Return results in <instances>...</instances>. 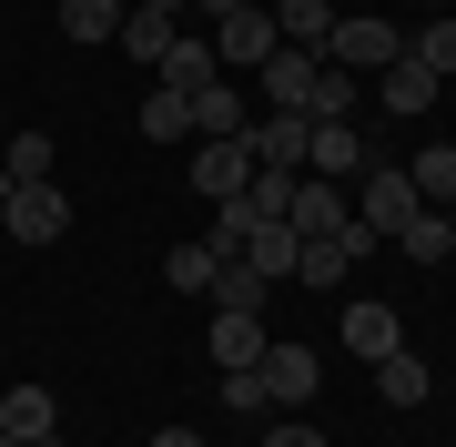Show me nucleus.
<instances>
[{
  "label": "nucleus",
  "mask_w": 456,
  "mask_h": 447,
  "mask_svg": "<svg viewBox=\"0 0 456 447\" xmlns=\"http://www.w3.org/2000/svg\"><path fill=\"white\" fill-rule=\"evenodd\" d=\"M61 224H71L61 183H11V194H0V234H11V244H61Z\"/></svg>",
  "instance_id": "f257e3e1"
},
{
  "label": "nucleus",
  "mask_w": 456,
  "mask_h": 447,
  "mask_svg": "<svg viewBox=\"0 0 456 447\" xmlns=\"http://www.w3.org/2000/svg\"><path fill=\"white\" fill-rule=\"evenodd\" d=\"M325 62H335V71H386V62H406V31L375 21V11H355V21L325 31Z\"/></svg>",
  "instance_id": "f03ea898"
},
{
  "label": "nucleus",
  "mask_w": 456,
  "mask_h": 447,
  "mask_svg": "<svg viewBox=\"0 0 456 447\" xmlns=\"http://www.w3.org/2000/svg\"><path fill=\"white\" fill-rule=\"evenodd\" d=\"M274 51H284V31H274L264 0H254V11H233V21H213V71H264Z\"/></svg>",
  "instance_id": "7ed1b4c3"
},
{
  "label": "nucleus",
  "mask_w": 456,
  "mask_h": 447,
  "mask_svg": "<svg viewBox=\"0 0 456 447\" xmlns=\"http://www.w3.org/2000/svg\"><path fill=\"white\" fill-rule=\"evenodd\" d=\"M365 244H375V224H335V234H305V254H294V275L314 285V295H325V285H345L365 265Z\"/></svg>",
  "instance_id": "20e7f679"
},
{
  "label": "nucleus",
  "mask_w": 456,
  "mask_h": 447,
  "mask_svg": "<svg viewBox=\"0 0 456 447\" xmlns=\"http://www.w3.org/2000/svg\"><path fill=\"white\" fill-rule=\"evenodd\" d=\"M254 82H264V112H305V122H314V82H325V51H274Z\"/></svg>",
  "instance_id": "39448f33"
},
{
  "label": "nucleus",
  "mask_w": 456,
  "mask_h": 447,
  "mask_svg": "<svg viewBox=\"0 0 456 447\" xmlns=\"http://www.w3.org/2000/svg\"><path fill=\"white\" fill-rule=\"evenodd\" d=\"M203 346H213V366H264V346H274V335H264V305H213V326H203Z\"/></svg>",
  "instance_id": "423d86ee"
},
{
  "label": "nucleus",
  "mask_w": 456,
  "mask_h": 447,
  "mask_svg": "<svg viewBox=\"0 0 456 447\" xmlns=\"http://www.w3.org/2000/svg\"><path fill=\"white\" fill-rule=\"evenodd\" d=\"M406 214H416V183H406V163H365V173H355V224L395 234Z\"/></svg>",
  "instance_id": "0eeeda50"
},
{
  "label": "nucleus",
  "mask_w": 456,
  "mask_h": 447,
  "mask_svg": "<svg viewBox=\"0 0 456 447\" xmlns=\"http://www.w3.org/2000/svg\"><path fill=\"white\" fill-rule=\"evenodd\" d=\"M244 183H254V143H244V133L193 153V194H203V203H244Z\"/></svg>",
  "instance_id": "6e6552de"
},
{
  "label": "nucleus",
  "mask_w": 456,
  "mask_h": 447,
  "mask_svg": "<svg viewBox=\"0 0 456 447\" xmlns=\"http://www.w3.org/2000/svg\"><path fill=\"white\" fill-rule=\"evenodd\" d=\"M254 377H264V397H274L284 417H305V407H314V346H264Z\"/></svg>",
  "instance_id": "1a4fd4ad"
},
{
  "label": "nucleus",
  "mask_w": 456,
  "mask_h": 447,
  "mask_svg": "<svg viewBox=\"0 0 456 447\" xmlns=\"http://www.w3.org/2000/svg\"><path fill=\"white\" fill-rule=\"evenodd\" d=\"M375 92H386V112H395V122H416V112H436V92H446V82L406 51V62H386V71H375Z\"/></svg>",
  "instance_id": "9d476101"
},
{
  "label": "nucleus",
  "mask_w": 456,
  "mask_h": 447,
  "mask_svg": "<svg viewBox=\"0 0 456 447\" xmlns=\"http://www.w3.org/2000/svg\"><path fill=\"white\" fill-rule=\"evenodd\" d=\"M244 143H254V163H274V173H305V143H314V122H305V112H264Z\"/></svg>",
  "instance_id": "9b49d317"
},
{
  "label": "nucleus",
  "mask_w": 456,
  "mask_h": 447,
  "mask_svg": "<svg viewBox=\"0 0 456 447\" xmlns=\"http://www.w3.org/2000/svg\"><path fill=\"white\" fill-rule=\"evenodd\" d=\"M51 427H61L51 386H0V437H11V447H31V437H51Z\"/></svg>",
  "instance_id": "f8f14e48"
},
{
  "label": "nucleus",
  "mask_w": 456,
  "mask_h": 447,
  "mask_svg": "<svg viewBox=\"0 0 456 447\" xmlns=\"http://www.w3.org/2000/svg\"><path fill=\"white\" fill-rule=\"evenodd\" d=\"M305 173H314V183H345V173H365V143H355V122H314V143H305Z\"/></svg>",
  "instance_id": "ddd939ff"
},
{
  "label": "nucleus",
  "mask_w": 456,
  "mask_h": 447,
  "mask_svg": "<svg viewBox=\"0 0 456 447\" xmlns=\"http://www.w3.org/2000/svg\"><path fill=\"white\" fill-rule=\"evenodd\" d=\"M152 71H163V92H203V82H224V71H213V31H173V51H163Z\"/></svg>",
  "instance_id": "4468645a"
},
{
  "label": "nucleus",
  "mask_w": 456,
  "mask_h": 447,
  "mask_svg": "<svg viewBox=\"0 0 456 447\" xmlns=\"http://www.w3.org/2000/svg\"><path fill=\"white\" fill-rule=\"evenodd\" d=\"M284 224H294V234H335V224H355V203H345L335 183H314V173H305V183H294V214H284Z\"/></svg>",
  "instance_id": "2eb2a0df"
},
{
  "label": "nucleus",
  "mask_w": 456,
  "mask_h": 447,
  "mask_svg": "<svg viewBox=\"0 0 456 447\" xmlns=\"http://www.w3.org/2000/svg\"><path fill=\"white\" fill-rule=\"evenodd\" d=\"M345 346H355L365 366H375V356H395V346H406V326H395V305H345Z\"/></svg>",
  "instance_id": "dca6fc26"
},
{
  "label": "nucleus",
  "mask_w": 456,
  "mask_h": 447,
  "mask_svg": "<svg viewBox=\"0 0 456 447\" xmlns=\"http://www.w3.org/2000/svg\"><path fill=\"white\" fill-rule=\"evenodd\" d=\"M193 133H203V143L254 133V122H244V92H233V82H203V92H193Z\"/></svg>",
  "instance_id": "f3484780"
},
{
  "label": "nucleus",
  "mask_w": 456,
  "mask_h": 447,
  "mask_svg": "<svg viewBox=\"0 0 456 447\" xmlns=\"http://www.w3.org/2000/svg\"><path fill=\"white\" fill-rule=\"evenodd\" d=\"M51 163H61L51 133H11V143H0V194H11V183H51Z\"/></svg>",
  "instance_id": "a211bd4d"
},
{
  "label": "nucleus",
  "mask_w": 456,
  "mask_h": 447,
  "mask_svg": "<svg viewBox=\"0 0 456 447\" xmlns=\"http://www.w3.org/2000/svg\"><path fill=\"white\" fill-rule=\"evenodd\" d=\"M264 11H274L284 51H325V31H335V11H325V0H264Z\"/></svg>",
  "instance_id": "6ab92c4d"
},
{
  "label": "nucleus",
  "mask_w": 456,
  "mask_h": 447,
  "mask_svg": "<svg viewBox=\"0 0 456 447\" xmlns=\"http://www.w3.org/2000/svg\"><path fill=\"white\" fill-rule=\"evenodd\" d=\"M395 244H406V265H446V244H456V224L436 214V203H416V214L395 224Z\"/></svg>",
  "instance_id": "aec40b11"
},
{
  "label": "nucleus",
  "mask_w": 456,
  "mask_h": 447,
  "mask_svg": "<svg viewBox=\"0 0 456 447\" xmlns=\"http://www.w3.org/2000/svg\"><path fill=\"white\" fill-rule=\"evenodd\" d=\"M294 254H305V234H294V224H254V234H244V265H254L264 285L294 275Z\"/></svg>",
  "instance_id": "412c9836"
},
{
  "label": "nucleus",
  "mask_w": 456,
  "mask_h": 447,
  "mask_svg": "<svg viewBox=\"0 0 456 447\" xmlns=\"http://www.w3.org/2000/svg\"><path fill=\"white\" fill-rule=\"evenodd\" d=\"M406 183H416V203H436V214H446V203H456V143H426L416 163H406Z\"/></svg>",
  "instance_id": "4be33fe9"
},
{
  "label": "nucleus",
  "mask_w": 456,
  "mask_h": 447,
  "mask_svg": "<svg viewBox=\"0 0 456 447\" xmlns=\"http://www.w3.org/2000/svg\"><path fill=\"white\" fill-rule=\"evenodd\" d=\"M375 397H386V407H416V397H426V356H416V346L375 356Z\"/></svg>",
  "instance_id": "5701e85b"
},
{
  "label": "nucleus",
  "mask_w": 456,
  "mask_h": 447,
  "mask_svg": "<svg viewBox=\"0 0 456 447\" xmlns=\"http://www.w3.org/2000/svg\"><path fill=\"white\" fill-rule=\"evenodd\" d=\"M122 11H132V0H61V31L92 51V41H112V31H122Z\"/></svg>",
  "instance_id": "b1692460"
},
{
  "label": "nucleus",
  "mask_w": 456,
  "mask_h": 447,
  "mask_svg": "<svg viewBox=\"0 0 456 447\" xmlns=\"http://www.w3.org/2000/svg\"><path fill=\"white\" fill-rule=\"evenodd\" d=\"M122 51H132V62H163V51H173V21L163 11H122V31H112Z\"/></svg>",
  "instance_id": "393cba45"
},
{
  "label": "nucleus",
  "mask_w": 456,
  "mask_h": 447,
  "mask_svg": "<svg viewBox=\"0 0 456 447\" xmlns=\"http://www.w3.org/2000/svg\"><path fill=\"white\" fill-rule=\"evenodd\" d=\"M213 265H224V254H213L203 234H193V244H173V254H163V275L183 285V295H213Z\"/></svg>",
  "instance_id": "a878e982"
},
{
  "label": "nucleus",
  "mask_w": 456,
  "mask_h": 447,
  "mask_svg": "<svg viewBox=\"0 0 456 447\" xmlns=\"http://www.w3.org/2000/svg\"><path fill=\"white\" fill-rule=\"evenodd\" d=\"M406 51H416L426 71H436V82H456V11H436V21H426V31L406 41Z\"/></svg>",
  "instance_id": "bb28decb"
},
{
  "label": "nucleus",
  "mask_w": 456,
  "mask_h": 447,
  "mask_svg": "<svg viewBox=\"0 0 456 447\" xmlns=\"http://www.w3.org/2000/svg\"><path fill=\"white\" fill-rule=\"evenodd\" d=\"M142 133L152 143H183V133H193V92H152L142 102Z\"/></svg>",
  "instance_id": "cd10ccee"
},
{
  "label": "nucleus",
  "mask_w": 456,
  "mask_h": 447,
  "mask_svg": "<svg viewBox=\"0 0 456 447\" xmlns=\"http://www.w3.org/2000/svg\"><path fill=\"white\" fill-rule=\"evenodd\" d=\"M213 397H224L233 417H274V397H264V377H254V366H233V377L213 386Z\"/></svg>",
  "instance_id": "c85d7f7f"
},
{
  "label": "nucleus",
  "mask_w": 456,
  "mask_h": 447,
  "mask_svg": "<svg viewBox=\"0 0 456 447\" xmlns=\"http://www.w3.org/2000/svg\"><path fill=\"white\" fill-rule=\"evenodd\" d=\"M213 305H264V275L254 265H213Z\"/></svg>",
  "instance_id": "c756f323"
},
{
  "label": "nucleus",
  "mask_w": 456,
  "mask_h": 447,
  "mask_svg": "<svg viewBox=\"0 0 456 447\" xmlns=\"http://www.w3.org/2000/svg\"><path fill=\"white\" fill-rule=\"evenodd\" d=\"M264 447H335V437L314 427V417H274V427H264Z\"/></svg>",
  "instance_id": "7c9ffc66"
},
{
  "label": "nucleus",
  "mask_w": 456,
  "mask_h": 447,
  "mask_svg": "<svg viewBox=\"0 0 456 447\" xmlns=\"http://www.w3.org/2000/svg\"><path fill=\"white\" fill-rule=\"evenodd\" d=\"M152 447H203V427H152Z\"/></svg>",
  "instance_id": "2f4dec72"
},
{
  "label": "nucleus",
  "mask_w": 456,
  "mask_h": 447,
  "mask_svg": "<svg viewBox=\"0 0 456 447\" xmlns=\"http://www.w3.org/2000/svg\"><path fill=\"white\" fill-rule=\"evenodd\" d=\"M193 11H203V21H233V11H254V0H193Z\"/></svg>",
  "instance_id": "473e14b6"
},
{
  "label": "nucleus",
  "mask_w": 456,
  "mask_h": 447,
  "mask_svg": "<svg viewBox=\"0 0 456 447\" xmlns=\"http://www.w3.org/2000/svg\"><path fill=\"white\" fill-rule=\"evenodd\" d=\"M132 11H163V21H183V11H193V0H132Z\"/></svg>",
  "instance_id": "72a5a7b5"
},
{
  "label": "nucleus",
  "mask_w": 456,
  "mask_h": 447,
  "mask_svg": "<svg viewBox=\"0 0 456 447\" xmlns=\"http://www.w3.org/2000/svg\"><path fill=\"white\" fill-rule=\"evenodd\" d=\"M31 447H71V437H61V427H51V437H31Z\"/></svg>",
  "instance_id": "f704fd0d"
},
{
  "label": "nucleus",
  "mask_w": 456,
  "mask_h": 447,
  "mask_svg": "<svg viewBox=\"0 0 456 447\" xmlns=\"http://www.w3.org/2000/svg\"><path fill=\"white\" fill-rule=\"evenodd\" d=\"M426 11H456V0H426Z\"/></svg>",
  "instance_id": "c9c22d12"
}]
</instances>
